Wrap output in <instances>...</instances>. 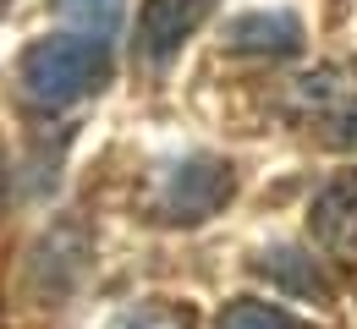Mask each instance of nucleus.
Returning <instances> with one entry per match:
<instances>
[{"label": "nucleus", "instance_id": "nucleus-1", "mask_svg": "<svg viewBox=\"0 0 357 329\" xmlns=\"http://www.w3.org/2000/svg\"><path fill=\"white\" fill-rule=\"evenodd\" d=\"M110 77V49L105 39H89V33H55V39H39V45L22 49L17 61V83L22 94L45 110H66L83 94H93L99 83Z\"/></svg>", "mask_w": 357, "mask_h": 329}, {"label": "nucleus", "instance_id": "nucleus-2", "mask_svg": "<svg viewBox=\"0 0 357 329\" xmlns=\"http://www.w3.org/2000/svg\"><path fill=\"white\" fill-rule=\"evenodd\" d=\"M231 192H236V176H231L225 159H209V154L181 159L176 170L165 176V187H160V220L198 225V220L220 214L225 203H231Z\"/></svg>", "mask_w": 357, "mask_h": 329}, {"label": "nucleus", "instance_id": "nucleus-3", "mask_svg": "<svg viewBox=\"0 0 357 329\" xmlns=\"http://www.w3.org/2000/svg\"><path fill=\"white\" fill-rule=\"evenodd\" d=\"M308 231L319 241V252L341 269H357V170L324 182L308 209Z\"/></svg>", "mask_w": 357, "mask_h": 329}, {"label": "nucleus", "instance_id": "nucleus-4", "mask_svg": "<svg viewBox=\"0 0 357 329\" xmlns=\"http://www.w3.org/2000/svg\"><path fill=\"white\" fill-rule=\"evenodd\" d=\"M220 0H143L137 11V55L149 66H165L209 17Z\"/></svg>", "mask_w": 357, "mask_h": 329}, {"label": "nucleus", "instance_id": "nucleus-5", "mask_svg": "<svg viewBox=\"0 0 357 329\" xmlns=\"http://www.w3.org/2000/svg\"><path fill=\"white\" fill-rule=\"evenodd\" d=\"M253 269H259L275 291L303 296V302H330V296H335V291H330V275L313 264V252H303V247H269V252L253 258Z\"/></svg>", "mask_w": 357, "mask_h": 329}, {"label": "nucleus", "instance_id": "nucleus-6", "mask_svg": "<svg viewBox=\"0 0 357 329\" xmlns=\"http://www.w3.org/2000/svg\"><path fill=\"white\" fill-rule=\"evenodd\" d=\"M231 49H259V55H291L303 45V22L286 17V11H253V17H236L231 22Z\"/></svg>", "mask_w": 357, "mask_h": 329}, {"label": "nucleus", "instance_id": "nucleus-7", "mask_svg": "<svg viewBox=\"0 0 357 329\" xmlns=\"http://www.w3.org/2000/svg\"><path fill=\"white\" fill-rule=\"evenodd\" d=\"M215 329H313L308 319L275 307V302H259V296H236L225 302V313L215 319Z\"/></svg>", "mask_w": 357, "mask_h": 329}, {"label": "nucleus", "instance_id": "nucleus-8", "mask_svg": "<svg viewBox=\"0 0 357 329\" xmlns=\"http://www.w3.org/2000/svg\"><path fill=\"white\" fill-rule=\"evenodd\" d=\"M324 143L330 148H357V99H341L335 110H324Z\"/></svg>", "mask_w": 357, "mask_h": 329}, {"label": "nucleus", "instance_id": "nucleus-9", "mask_svg": "<svg viewBox=\"0 0 357 329\" xmlns=\"http://www.w3.org/2000/svg\"><path fill=\"white\" fill-rule=\"evenodd\" d=\"M116 329H187V313H176V307H143V313H127Z\"/></svg>", "mask_w": 357, "mask_h": 329}, {"label": "nucleus", "instance_id": "nucleus-10", "mask_svg": "<svg viewBox=\"0 0 357 329\" xmlns=\"http://www.w3.org/2000/svg\"><path fill=\"white\" fill-rule=\"evenodd\" d=\"M55 6H89V0H55Z\"/></svg>", "mask_w": 357, "mask_h": 329}, {"label": "nucleus", "instance_id": "nucleus-11", "mask_svg": "<svg viewBox=\"0 0 357 329\" xmlns=\"http://www.w3.org/2000/svg\"><path fill=\"white\" fill-rule=\"evenodd\" d=\"M0 192H6V165H0Z\"/></svg>", "mask_w": 357, "mask_h": 329}]
</instances>
